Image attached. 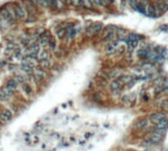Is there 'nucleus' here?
Returning <instances> with one entry per match:
<instances>
[{
    "mask_svg": "<svg viewBox=\"0 0 168 151\" xmlns=\"http://www.w3.org/2000/svg\"><path fill=\"white\" fill-rule=\"evenodd\" d=\"M140 36H138V35L136 34H130L128 35V37L125 38V41L126 44H127L128 46V49L129 50H134L135 47H137L138 44H139V41H140Z\"/></svg>",
    "mask_w": 168,
    "mask_h": 151,
    "instance_id": "nucleus-1",
    "label": "nucleus"
},
{
    "mask_svg": "<svg viewBox=\"0 0 168 151\" xmlns=\"http://www.w3.org/2000/svg\"><path fill=\"white\" fill-rule=\"evenodd\" d=\"M15 11V16L18 17L19 19H26L27 17V11H26L25 7H23L22 5H17L14 8Z\"/></svg>",
    "mask_w": 168,
    "mask_h": 151,
    "instance_id": "nucleus-2",
    "label": "nucleus"
},
{
    "mask_svg": "<svg viewBox=\"0 0 168 151\" xmlns=\"http://www.w3.org/2000/svg\"><path fill=\"white\" fill-rule=\"evenodd\" d=\"M13 118V113L9 110V109H4L1 113H0V120L4 123H7V121H11Z\"/></svg>",
    "mask_w": 168,
    "mask_h": 151,
    "instance_id": "nucleus-3",
    "label": "nucleus"
},
{
    "mask_svg": "<svg viewBox=\"0 0 168 151\" xmlns=\"http://www.w3.org/2000/svg\"><path fill=\"white\" fill-rule=\"evenodd\" d=\"M102 28V25L101 23H96V24H93L90 26V28H88V30H87L86 32V35L87 36H92L93 34L98 33V32H99L101 30Z\"/></svg>",
    "mask_w": 168,
    "mask_h": 151,
    "instance_id": "nucleus-4",
    "label": "nucleus"
},
{
    "mask_svg": "<svg viewBox=\"0 0 168 151\" xmlns=\"http://www.w3.org/2000/svg\"><path fill=\"white\" fill-rule=\"evenodd\" d=\"M166 118V114L165 113H160V112H156V113H153L150 115V121H153V124H156L157 121H159L160 120H162V118Z\"/></svg>",
    "mask_w": 168,
    "mask_h": 151,
    "instance_id": "nucleus-5",
    "label": "nucleus"
},
{
    "mask_svg": "<svg viewBox=\"0 0 168 151\" xmlns=\"http://www.w3.org/2000/svg\"><path fill=\"white\" fill-rule=\"evenodd\" d=\"M45 77V71L43 68H40V69H37L34 73V78L35 80V82H40L41 80Z\"/></svg>",
    "mask_w": 168,
    "mask_h": 151,
    "instance_id": "nucleus-6",
    "label": "nucleus"
},
{
    "mask_svg": "<svg viewBox=\"0 0 168 151\" xmlns=\"http://www.w3.org/2000/svg\"><path fill=\"white\" fill-rule=\"evenodd\" d=\"M147 124H148V120L146 118H140L136 121L135 124V127L138 128V130H143V128H146L147 127Z\"/></svg>",
    "mask_w": 168,
    "mask_h": 151,
    "instance_id": "nucleus-7",
    "label": "nucleus"
},
{
    "mask_svg": "<svg viewBox=\"0 0 168 151\" xmlns=\"http://www.w3.org/2000/svg\"><path fill=\"white\" fill-rule=\"evenodd\" d=\"M154 6L159 10L161 13L163 12H166L168 10V6L166 5V3L163 1V0H157V1L156 2V4H154Z\"/></svg>",
    "mask_w": 168,
    "mask_h": 151,
    "instance_id": "nucleus-8",
    "label": "nucleus"
},
{
    "mask_svg": "<svg viewBox=\"0 0 168 151\" xmlns=\"http://www.w3.org/2000/svg\"><path fill=\"white\" fill-rule=\"evenodd\" d=\"M161 138H162V136H160L159 134H157L156 132H153L148 137V140L150 141V143L153 144V145H156V144H158L160 142Z\"/></svg>",
    "mask_w": 168,
    "mask_h": 151,
    "instance_id": "nucleus-9",
    "label": "nucleus"
},
{
    "mask_svg": "<svg viewBox=\"0 0 168 151\" xmlns=\"http://www.w3.org/2000/svg\"><path fill=\"white\" fill-rule=\"evenodd\" d=\"M150 51L147 49H142L138 51L137 56L140 57L141 59H148L150 58Z\"/></svg>",
    "mask_w": 168,
    "mask_h": 151,
    "instance_id": "nucleus-10",
    "label": "nucleus"
},
{
    "mask_svg": "<svg viewBox=\"0 0 168 151\" xmlns=\"http://www.w3.org/2000/svg\"><path fill=\"white\" fill-rule=\"evenodd\" d=\"M167 127H168V121L166 118H162V120H160L156 124V127L159 128V130H166Z\"/></svg>",
    "mask_w": 168,
    "mask_h": 151,
    "instance_id": "nucleus-11",
    "label": "nucleus"
},
{
    "mask_svg": "<svg viewBox=\"0 0 168 151\" xmlns=\"http://www.w3.org/2000/svg\"><path fill=\"white\" fill-rule=\"evenodd\" d=\"M121 86H122V83L119 81V79H115V80H113V81L111 82V84H110V89L112 90V91H117V90H119L121 88Z\"/></svg>",
    "mask_w": 168,
    "mask_h": 151,
    "instance_id": "nucleus-12",
    "label": "nucleus"
},
{
    "mask_svg": "<svg viewBox=\"0 0 168 151\" xmlns=\"http://www.w3.org/2000/svg\"><path fill=\"white\" fill-rule=\"evenodd\" d=\"M18 84H19L18 81L14 78V79H10V80H9V81L7 82V84H6V86H8V87L10 88L11 90L15 91V90L18 88Z\"/></svg>",
    "mask_w": 168,
    "mask_h": 151,
    "instance_id": "nucleus-13",
    "label": "nucleus"
},
{
    "mask_svg": "<svg viewBox=\"0 0 168 151\" xmlns=\"http://www.w3.org/2000/svg\"><path fill=\"white\" fill-rule=\"evenodd\" d=\"M0 90H1V91L3 92V93H4V94L6 95V96H7V97L9 98V99H10L11 97H12V96L13 95H14V91H13V90H11L10 88H9L8 87V86H3V87L1 88V89H0Z\"/></svg>",
    "mask_w": 168,
    "mask_h": 151,
    "instance_id": "nucleus-14",
    "label": "nucleus"
},
{
    "mask_svg": "<svg viewBox=\"0 0 168 151\" xmlns=\"http://www.w3.org/2000/svg\"><path fill=\"white\" fill-rule=\"evenodd\" d=\"M40 64L41 66V68L43 69H47L49 68V67L51 66V61L49 58H46V59H41L40 61Z\"/></svg>",
    "mask_w": 168,
    "mask_h": 151,
    "instance_id": "nucleus-15",
    "label": "nucleus"
},
{
    "mask_svg": "<svg viewBox=\"0 0 168 151\" xmlns=\"http://www.w3.org/2000/svg\"><path fill=\"white\" fill-rule=\"evenodd\" d=\"M117 37V35H116L114 32H109V33H107L105 35L104 37V40L106 41H113L115 40V38Z\"/></svg>",
    "mask_w": 168,
    "mask_h": 151,
    "instance_id": "nucleus-16",
    "label": "nucleus"
},
{
    "mask_svg": "<svg viewBox=\"0 0 168 151\" xmlns=\"http://www.w3.org/2000/svg\"><path fill=\"white\" fill-rule=\"evenodd\" d=\"M1 14L3 15V17L5 18V20H7V21H12L13 20V15L14 14H11L7 9H6V10H3L1 12Z\"/></svg>",
    "mask_w": 168,
    "mask_h": 151,
    "instance_id": "nucleus-17",
    "label": "nucleus"
},
{
    "mask_svg": "<svg viewBox=\"0 0 168 151\" xmlns=\"http://www.w3.org/2000/svg\"><path fill=\"white\" fill-rule=\"evenodd\" d=\"M15 79L17 80L18 83H23V84L27 83V81H28V78L24 75H17L15 77Z\"/></svg>",
    "mask_w": 168,
    "mask_h": 151,
    "instance_id": "nucleus-18",
    "label": "nucleus"
},
{
    "mask_svg": "<svg viewBox=\"0 0 168 151\" xmlns=\"http://www.w3.org/2000/svg\"><path fill=\"white\" fill-rule=\"evenodd\" d=\"M38 56H40V60L46 59V58H49V53H48L47 50H43V51H40V53L38 54Z\"/></svg>",
    "mask_w": 168,
    "mask_h": 151,
    "instance_id": "nucleus-19",
    "label": "nucleus"
},
{
    "mask_svg": "<svg viewBox=\"0 0 168 151\" xmlns=\"http://www.w3.org/2000/svg\"><path fill=\"white\" fill-rule=\"evenodd\" d=\"M68 2H69L70 4L74 5V6H78V7L83 6V1H82V0H68Z\"/></svg>",
    "mask_w": 168,
    "mask_h": 151,
    "instance_id": "nucleus-20",
    "label": "nucleus"
},
{
    "mask_svg": "<svg viewBox=\"0 0 168 151\" xmlns=\"http://www.w3.org/2000/svg\"><path fill=\"white\" fill-rule=\"evenodd\" d=\"M129 1V4H130V6L132 8H134L135 10H136V8H137V6L139 4V2H138V0H128Z\"/></svg>",
    "mask_w": 168,
    "mask_h": 151,
    "instance_id": "nucleus-21",
    "label": "nucleus"
},
{
    "mask_svg": "<svg viewBox=\"0 0 168 151\" xmlns=\"http://www.w3.org/2000/svg\"><path fill=\"white\" fill-rule=\"evenodd\" d=\"M23 88H24V90L26 91V93H27V94H31V93H32V88H31V85L27 84V83H25V84L23 85Z\"/></svg>",
    "mask_w": 168,
    "mask_h": 151,
    "instance_id": "nucleus-22",
    "label": "nucleus"
},
{
    "mask_svg": "<svg viewBox=\"0 0 168 151\" xmlns=\"http://www.w3.org/2000/svg\"><path fill=\"white\" fill-rule=\"evenodd\" d=\"M8 100H9V98L1 91V90H0V101H1V102H6Z\"/></svg>",
    "mask_w": 168,
    "mask_h": 151,
    "instance_id": "nucleus-23",
    "label": "nucleus"
},
{
    "mask_svg": "<svg viewBox=\"0 0 168 151\" xmlns=\"http://www.w3.org/2000/svg\"><path fill=\"white\" fill-rule=\"evenodd\" d=\"M65 34H66V30H65V29H60V30L57 32V36L59 37L60 38L65 36Z\"/></svg>",
    "mask_w": 168,
    "mask_h": 151,
    "instance_id": "nucleus-24",
    "label": "nucleus"
},
{
    "mask_svg": "<svg viewBox=\"0 0 168 151\" xmlns=\"http://www.w3.org/2000/svg\"><path fill=\"white\" fill-rule=\"evenodd\" d=\"M48 46L50 47V49H51V50H54V49H55L56 44H55V41H54L53 38H52V37H51V38H50V41H49V44H48Z\"/></svg>",
    "mask_w": 168,
    "mask_h": 151,
    "instance_id": "nucleus-25",
    "label": "nucleus"
},
{
    "mask_svg": "<svg viewBox=\"0 0 168 151\" xmlns=\"http://www.w3.org/2000/svg\"><path fill=\"white\" fill-rule=\"evenodd\" d=\"M153 132L159 134L160 136H163L164 134H165V130H159V128H156V130H154Z\"/></svg>",
    "mask_w": 168,
    "mask_h": 151,
    "instance_id": "nucleus-26",
    "label": "nucleus"
},
{
    "mask_svg": "<svg viewBox=\"0 0 168 151\" xmlns=\"http://www.w3.org/2000/svg\"><path fill=\"white\" fill-rule=\"evenodd\" d=\"M164 93H165L166 95H168V87H167V88H166L165 90H164Z\"/></svg>",
    "mask_w": 168,
    "mask_h": 151,
    "instance_id": "nucleus-27",
    "label": "nucleus"
},
{
    "mask_svg": "<svg viewBox=\"0 0 168 151\" xmlns=\"http://www.w3.org/2000/svg\"><path fill=\"white\" fill-rule=\"evenodd\" d=\"M144 151H153V149H150V148H147V149H145Z\"/></svg>",
    "mask_w": 168,
    "mask_h": 151,
    "instance_id": "nucleus-28",
    "label": "nucleus"
},
{
    "mask_svg": "<svg viewBox=\"0 0 168 151\" xmlns=\"http://www.w3.org/2000/svg\"><path fill=\"white\" fill-rule=\"evenodd\" d=\"M128 151H136V150H133V149H130V150H128Z\"/></svg>",
    "mask_w": 168,
    "mask_h": 151,
    "instance_id": "nucleus-29",
    "label": "nucleus"
}]
</instances>
